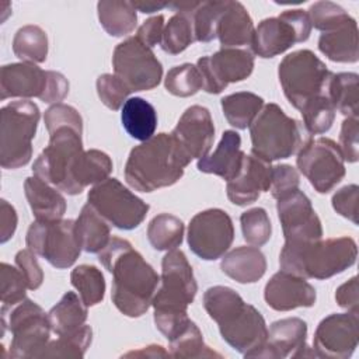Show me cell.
<instances>
[{
  "label": "cell",
  "mask_w": 359,
  "mask_h": 359,
  "mask_svg": "<svg viewBox=\"0 0 359 359\" xmlns=\"http://www.w3.org/2000/svg\"><path fill=\"white\" fill-rule=\"evenodd\" d=\"M98 261L112 273L111 299L115 307L128 317H140L151 306L160 285V276L132 244L111 237Z\"/></svg>",
  "instance_id": "6da1fadb"
},
{
  "label": "cell",
  "mask_w": 359,
  "mask_h": 359,
  "mask_svg": "<svg viewBox=\"0 0 359 359\" xmlns=\"http://www.w3.org/2000/svg\"><path fill=\"white\" fill-rule=\"evenodd\" d=\"M203 307L217 323L222 338L245 358H251L266 341L262 314L227 286H212L203 293Z\"/></svg>",
  "instance_id": "7a4b0ae2"
},
{
  "label": "cell",
  "mask_w": 359,
  "mask_h": 359,
  "mask_svg": "<svg viewBox=\"0 0 359 359\" xmlns=\"http://www.w3.org/2000/svg\"><path fill=\"white\" fill-rule=\"evenodd\" d=\"M198 283L185 254L170 250L161 261V278L151 306L157 330L171 341L189 323L188 306L195 300Z\"/></svg>",
  "instance_id": "3957f363"
},
{
  "label": "cell",
  "mask_w": 359,
  "mask_h": 359,
  "mask_svg": "<svg viewBox=\"0 0 359 359\" xmlns=\"http://www.w3.org/2000/svg\"><path fill=\"white\" fill-rule=\"evenodd\" d=\"M189 163L171 133H158L130 150L125 180L136 191L153 192L180 181Z\"/></svg>",
  "instance_id": "277c9868"
},
{
  "label": "cell",
  "mask_w": 359,
  "mask_h": 359,
  "mask_svg": "<svg viewBox=\"0 0 359 359\" xmlns=\"http://www.w3.org/2000/svg\"><path fill=\"white\" fill-rule=\"evenodd\" d=\"M353 238L332 237L306 244H283L279 254L280 269L304 279L324 280L344 272L356 262Z\"/></svg>",
  "instance_id": "5b68a950"
},
{
  "label": "cell",
  "mask_w": 359,
  "mask_h": 359,
  "mask_svg": "<svg viewBox=\"0 0 359 359\" xmlns=\"http://www.w3.org/2000/svg\"><path fill=\"white\" fill-rule=\"evenodd\" d=\"M250 135L251 154L268 163L292 157L311 139L303 123L287 116L273 102L264 104L250 125Z\"/></svg>",
  "instance_id": "8992f818"
},
{
  "label": "cell",
  "mask_w": 359,
  "mask_h": 359,
  "mask_svg": "<svg viewBox=\"0 0 359 359\" xmlns=\"http://www.w3.org/2000/svg\"><path fill=\"white\" fill-rule=\"evenodd\" d=\"M41 112L28 100L11 101L0 111V165L15 170L29 163Z\"/></svg>",
  "instance_id": "52a82bcc"
},
{
  "label": "cell",
  "mask_w": 359,
  "mask_h": 359,
  "mask_svg": "<svg viewBox=\"0 0 359 359\" xmlns=\"http://www.w3.org/2000/svg\"><path fill=\"white\" fill-rule=\"evenodd\" d=\"M81 133L83 130L72 126H63L52 132L48 146L34 161V175L67 195H79L73 171L79 157L84 151Z\"/></svg>",
  "instance_id": "ba28073f"
},
{
  "label": "cell",
  "mask_w": 359,
  "mask_h": 359,
  "mask_svg": "<svg viewBox=\"0 0 359 359\" xmlns=\"http://www.w3.org/2000/svg\"><path fill=\"white\" fill-rule=\"evenodd\" d=\"M332 74L325 63L309 49H300L286 55L278 67V77L283 94L299 111L310 100L328 94V84Z\"/></svg>",
  "instance_id": "9c48e42d"
},
{
  "label": "cell",
  "mask_w": 359,
  "mask_h": 359,
  "mask_svg": "<svg viewBox=\"0 0 359 359\" xmlns=\"http://www.w3.org/2000/svg\"><path fill=\"white\" fill-rule=\"evenodd\" d=\"M3 332L8 330L13 335L10 344V358H35L49 342L52 331L48 313L29 299L18 304L1 309Z\"/></svg>",
  "instance_id": "30bf717a"
},
{
  "label": "cell",
  "mask_w": 359,
  "mask_h": 359,
  "mask_svg": "<svg viewBox=\"0 0 359 359\" xmlns=\"http://www.w3.org/2000/svg\"><path fill=\"white\" fill-rule=\"evenodd\" d=\"M25 243L34 254L42 257L57 269L70 268L81 252L74 220L72 219L32 222L27 231Z\"/></svg>",
  "instance_id": "8fae6325"
},
{
  "label": "cell",
  "mask_w": 359,
  "mask_h": 359,
  "mask_svg": "<svg viewBox=\"0 0 359 359\" xmlns=\"http://www.w3.org/2000/svg\"><path fill=\"white\" fill-rule=\"evenodd\" d=\"M87 201L109 224L119 230L136 229L150 208L116 178H107L95 184L88 191Z\"/></svg>",
  "instance_id": "7c38bea8"
},
{
  "label": "cell",
  "mask_w": 359,
  "mask_h": 359,
  "mask_svg": "<svg viewBox=\"0 0 359 359\" xmlns=\"http://www.w3.org/2000/svg\"><path fill=\"white\" fill-rule=\"evenodd\" d=\"M311 28L307 11L300 8L286 10L278 17L262 20L254 29L250 46L259 57H275L294 43L307 41Z\"/></svg>",
  "instance_id": "4fadbf2b"
},
{
  "label": "cell",
  "mask_w": 359,
  "mask_h": 359,
  "mask_svg": "<svg viewBox=\"0 0 359 359\" xmlns=\"http://www.w3.org/2000/svg\"><path fill=\"white\" fill-rule=\"evenodd\" d=\"M112 66L130 93L149 91L157 87L163 77V66L153 50L136 36H130L114 49Z\"/></svg>",
  "instance_id": "5bb4252c"
},
{
  "label": "cell",
  "mask_w": 359,
  "mask_h": 359,
  "mask_svg": "<svg viewBox=\"0 0 359 359\" xmlns=\"http://www.w3.org/2000/svg\"><path fill=\"white\" fill-rule=\"evenodd\" d=\"M296 164L318 194H328L345 177L342 153L328 137L310 139L297 151Z\"/></svg>",
  "instance_id": "9a60e30c"
},
{
  "label": "cell",
  "mask_w": 359,
  "mask_h": 359,
  "mask_svg": "<svg viewBox=\"0 0 359 359\" xmlns=\"http://www.w3.org/2000/svg\"><path fill=\"white\" fill-rule=\"evenodd\" d=\"M234 240L231 217L222 209H206L196 213L188 226V245L205 261L224 255Z\"/></svg>",
  "instance_id": "2e32d148"
},
{
  "label": "cell",
  "mask_w": 359,
  "mask_h": 359,
  "mask_svg": "<svg viewBox=\"0 0 359 359\" xmlns=\"http://www.w3.org/2000/svg\"><path fill=\"white\" fill-rule=\"evenodd\" d=\"M202 79V90L220 94L230 83L245 80L254 70V56L244 48H222L212 56L196 62Z\"/></svg>",
  "instance_id": "e0dca14e"
},
{
  "label": "cell",
  "mask_w": 359,
  "mask_h": 359,
  "mask_svg": "<svg viewBox=\"0 0 359 359\" xmlns=\"http://www.w3.org/2000/svg\"><path fill=\"white\" fill-rule=\"evenodd\" d=\"M276 210L286 244H306L323 238L321 220L303 191L296 189L276 199Z\"/></svg>",
  "instance_id": "ac0fdd59"
},
{
  "label": "cell",
  "mask_w": 359,
  "mask_h": 359,
  "mask_svg": "<svg viewBox=\"0 0 359 359\" xmlns=\"http://www.w3.org/2000/svg\"><path fill=\"white\" fill-rule=\"evenodd\" d=\"M359 318L356 313H334L316 328L313 349L318 358L348 359L358 346Z\"/></svg>",
  "instance_id": "d6986e66"
},
{
  "label": "cell",
  "mask_w": 359,
  "mask_h": 359,
  "mask_svg": "<svg viewBox=\"0 0 359 359\" xmlns=\"http://www.w3.org/2000/svg\"><path fill=\"white\" fill-rule=\"evenodd\" d=\"M171 136L191 161L206 157L215 139V125L209 109L202 105L187 108Z\"/></svg>",
  "instance_id": "ffe728a7"
},
{
  "label": "cell",
  "mask_w": 359,
  "mask_h": 359,
  "mask_svg": "<svg viewBox=\"0 0 359 359\" xmlns=\"http://www.w3.org/2000/svg\"><path fill=\"white\" fill-rule=\"evenodd\" d=\"M307 323L297 317L282 318L271 324L265 344L251 358H304Z\"/></svg>",
  "instance_id": "44dd1931"
},
{
  "label": "cell",
  "mask_w": 359,
  "mask_h": 359,
  "mask_svg": "<svg viewBox=\"0 0 359 359\" xmlns=\"http://www.w3.org/2000/svg\"><path fill=\"white\" fill-rule=\"evenodd\" d=\"M264 299L271 309L289 311L297 307H313L317 294L304 278L279 271L266 282Z\"/></svg>",
  "instance_id": "7402d4cb"
},
{
  "label": "cell",
  "mask_w": 359,
  "mask_h": 359,
  "mask_svg": "<svg viewBox=\"0 0 359 359\" xmlns=\"http://www.w3.org/2000/svg\"><path fill=\"white\" fill-rule=\"evenodd\" d=\"M271 174V163L254 154H245L240 172L227 181V198L237 206L251 205L262 192L269 191Z\"/></svg>",
  "instance_id": "603a6c76"
},
{
  "label": "cell",
  "mask_w": 359,
  "mask_h": 359,
  "mask_svg": "<svg viewBox=\"0 0 359 359\" xmlns=\"http://www.w3.org/2000/svg\"><path fill=\"white\" fill-rule=\"evenodd\" d=\"M48 70H42L35 63H10L0 70V98H34L45 91Z\"/></svg>",
  "instance_id": "cb8c5ba5"
},
{
  "label": "cell",
  "mask_w": 359,
  "mask_h": 359,
  "mask_svg": "<svg viewBox=\"0 0 359 359\" xmlns=\"http://www.w3.org/2000/svg\"><path fill=\"white\" fill-rule=\"evenodd\" d=\"M245 153L241 150V137L236 130H224L216 150L198 160V170L215 174L226 181L233 180L241 170Z\"/></svg>",
  "instance_id": "d4e9b609"
},
{
  "label": "cell",
  "mask_w": 359,
  "mask_h": 359,
  "mask_svg": "<svg viewBox=\"0 0 359 359\" xmlns=\"http://www.w3.org/2000/svg\"><path fill=\"white\" fill-rule=\"evenodd\" d=\"M254 29V22L247 8L240 1L226 0L216 29L222 48L251 45Z\"/></svg>",
  "instance_id": "484cf974"
},
{
  "label": "cell",
  "mask_w": 359,
  "mask_h": 359,
  "mask_svg": "<svg viewBox=\"0 0 359 359\" xmlns=\"http://www.w3.org/2000/svg\"><path fill=\"white\" fill-rule=\"evenodd\" d=\"M24 192L35 220H60L66 212V199L57 188L50 187L36 175L28 177L24 182Z\"/></svg>",
  "instance_id": "4316f807"
},
{
  "label": "cell",
  "mask_w": 359,
  "mask_h": 359,
  "mask_svg": "<svg viewBox=\"0 0 359 359\" xmlns=\"http://www.w3.org/2000/svg\"><path fill=\"white\" fill-rule=\"evenodd\" d=\"M220 268L238 283H255L266 272V259L259 248L241 245L223 255Z\"/></svg>",
  "instance_id": "83f0119b"
},
{
  "label": "cell",
  "mask_w": 359,
  "mask_h": 359,
  "mask_svg": "<svg viewBox=\"0 0 359 359\" xmlns=\"http://www.w3.org/2000/svg\"><path fill=\"white\" fill-rule=\"evenodd\" d=\"M318 49L332 62L356 63L359 59L356 21L351 17L335 29L323 32L318 38Z\"/></svg>",
  "instance_id": "f1b7e54d"
},
{
  "label": "cell",
  "mask_w": 359,
  "mask_h": 359,
  "mask_svg": "<svg viewBox=\"0 0 359 359\" xmlns=\"http://www.w3.org/2000/svg\"><path fill=\"white\" fill-rule=\"evenodd\" d=\"M192 6L194 1L171 3L168 7L174 8L175 14L164 25L160 46L170 55L184 52L192 42H195L194 24H192Z\"/></svg>",
  "instance_id": "f546056e"
},
{
  "label": "cell",
  "mask_w": 359,
  "mask_h": 359,
  "mask_svg": "<svg viewBox=\"0 0 359 359\" xmlns=\"http://www.w3.org/2000/svg\"><path fill=\"white\" fill-rule=\"evenodd\" d=\"M74 229L81 250L90 254H98L111 240L108 222L90 203L81 208L77 220H74Z\"/></svg>",
  "instance_id": "4dcf8cb0"
},
{
  "label": "cell",
  "mask_w": 359,
  "mask_h": 359,
  "mask_svg": "<svg viewBox=\"0 0 359 359\" xmlns=\"http://www.w3.org/2000/svg\"><path fill=\"white\" fill-rule=\"evenodd\" d=\"M121 121L130 137L146 142L154 136L157 128V112L144 98L132 97L126 100L122 107Z\"/></svg>",
  "instance_id": "1f68e13d"
},
{
  "label": "cell",
  "mask_w": 359,
  "mask_h": 359,
  "mask_svg": "<svg viewBox=\"0 0 359 359\" xmlns=\"http://www.w3.org/2000/svg\"><path fill=\"white\" fill-rule=\"evenodd\" d=\"M87 309L74 292H66L48 313L52 331L57 337L76 332L86 324Z\"/></svg>",
  "instance_id": "d6a6232c"
},
{
  "label": "cell",
  "mask_w": 359,
  "mask_h": 359,
  "mask_svg": "<svg viewBox=\"0 0 359 359\" xmlns=\"http://www.w3.org/2000/svg\"><path fill=\"white\" fill-rule=\"evenodd\" d=\"M132 1L102 0L97 3V13L101 27L111 36H125L137 24V14Z\"/></svg>",
  "instance_id": "836d02e7"
},
{
  "label": "cell",
  "mask_w": 359,
  "mask_h": 359,
  "mask_svg": "<svg viewBox=\"0 0 359 359\" xmlns=\"http://www.w3.org/2000/svg\"><path fill=\"white\" fill-rule=\"evenodd\" d=\"M222 111L227 122L236 129H247L264 107V100L250 91L229 94L220 100Z\"/></svg>",
  "instance_id": "e575fe53"
},
{
  "label": "cell",
  "mask_w": 359,
  "mask_h": 359,
  "mask_svg": "<svg viewBox=\"0 0 359 359\" xmlns=\"http://www.w3.org/2000/svg\"><path fill=\"white\" fill-rule=\"evenodd\" d=\"M112 167V160L107 153L97 149L83 151L73 171V180L79 194H81L86 187L95 185L109 178Z\"/></svg>",
  "instance_id": "d590c367"
},
{
  "label": "cell",
  "mask_w": 359,
  "mask_h": 359,
  "mask_svg": "<svg viewBox=\"0 0 359 359\" xmlns=\"http://www.w3.org/2000/svg\"><path fill=\"white\" fill-rule=\"evenodd\" d=\"M184 223L174 215L160 213L147 226V238L157 251H170L181 245L184 240Z\"/></svg>",
  "instance_id": "8d00e7d4"
},
{
  "label": "cell",
  "mask_w": 359,
  "mask_h": 359,
  "mask_svg": "<svg viewBox=\"0 0 359 359\" xmlns=\"http://www.w3.org/2000/svg\"><path fill=\"white\" fill-rule=\"evenodd\" d=\"M14 55L27 63H42L48 56V35L38 25L21 27L13 39Z\"/></svg>",
  "instance_id": "74e56055"
},
{
  "label": "cell",
  "mask_w": 359,
  "mask_h": 359,
  "mask_svg": "<svg viewBox=\"0 0 359 359\" xmlns=\"http://www.w3.org/2000/svg\"><path fill=\"white\" fill-rule=\"evenodd\" d=\"M358 79L356 73H338L332 74L328 84V97L335 111H339L346 118L358 116L359 112Z\"/></svg>",
  "instance_id": "f35d334b"
},
{
  "label": "cell",
  "mask_w": 359,
  "mask_h": 359,
  "mask_svg": "<svg viewBox=\"0 0 359 359\" xmlns=\"http://www.w3.org/2000/svg\"><path fill=\"white\" fill-rule=\"evenodd\" d=\"M93 330L83 325L73 334L60 335L55 341H49L35 358H83L91 345Z\"/></svg>",
  "instance_id": "ab89813d"
},
{
  "label": "cell",
  "mask_w": 359,
  "mask_h": 359,
  "mask_svg": "<svg viewBox=\"0 0 359 359\" xmlns=\"http://www.w3.org/2000/svg\"><path fill=\"white\" fill-rule=\"evenodd\" d=\"M70 282L87 307L97 306L104 300L105 279L97 266L87 264L76 266L70 273Z\"/></svg>",
  "instance_id": "60d3db41"
},
{
  "label": "cell",
  "mask_w": 359,
  "mask_h": 359,
  "mask_svg": "<svg viewBox=\"0 0 359 359\" xmlns=\"http://www.w3.org/2000/svg\"><path fill=\"white\" fill-rule=\"evenodd\" d=\"M170 356L172 358H222L205 342L198 325L189 320L185 328L170 341Z\"/></svg>",
  "instance_id": "b9f144b4"
},
{
  "label": "cell",
  "mask_w": 359,
  "mask_h": 359,
  "mask_svg": "<svg viewBox=\"0 0 359 359\" xmlns=\"http://www.w3.org/2000/svg\"><path fill=\"white\" fill-rule=\"evenodd\" d=\"M335 112V107L328 94L310 100L300 109L303 125L310 135H321L328 132L334 123Z\"/></svg>",
  "instance_id": "7bdbcfd3"
},
{
  "label": "cell",
  "mask_w": 359,
  "mask_h": 359,
  "mask_svg": "<svg viewBox=\"0 0 359 359\" xmlns=\"http://www.w3.org/2000/svg\"><path fill=\"white\" fill-rule=\"evenodd\" d=\"M226 1H194L192 24L195 41L210 42L216 38L217 22Z\"/></svg>",
  "instance_id": "ee69618b"
},
{
  "label": "cell",
  "mask_w": 359,
  "mask_h": 359,
  "mask_svg": "<svg viewBox=\"0 0 359 359\" xmlns=\"http://www.w3.org/2000/svg\"><path fill=\"white\" fill-rule=\"evenodd\" d=\"M165 90L181 98L191 97L202 88V79L196 66L191 63H184L171 67L164 79Z\"/></svg>",
  "instance_id": "f6af8a7d"
},
{
  "label": "cell",
  "mask_w": 359,
  "mask_h": 359,
  "mask_svg": "<svg viewBox=\"0 0 359 359\" xmlns=\"http://www.w3.org/2000/svg\"><path fill=\"white\" fill-rule=\"evenodd\" d=\"M244 240L252 247H262L271 238L272 226L264 208H252L240 216Z\"/></svg>",
  "instance_id": "bcb514c9"
},
{
  "label": "cell",
  "mask_w": 359,
  "mask_h": 359,
  "mask_svg": "<svg viewBox=\"0 0 359 359\" xmlns=\"http://www.w3.org/2000/svg\"><path fill=\"white\" fill-rule=\"evenodd\" d=\"M0 283H1V309H8L25 299L27 283L18 268L7 262L0 265Z\"/></svg>",
  "instance_id": "7dc6e473"
},
{
  "label": "cell",
  "mask_w": 359,
  "mask_h": 359,
  "mask_svg": "<svg viewBox=\"0 0 359 359\" xmlns=\"http://www.w3.org/2000/svg\"><path fill=\"white\" fill-rule=\"evenodd\" d=\"M311 27L328 32L344 24L351 15L338 4L332 1H317L310 6L307 11Z\"/></svg>",
  "instance_id": "c3c4849f"
},
{
  "label": "cell",
  "mask_w": 359,
  "mask_h": 359,
  "mask_svg": "<svg viewBox=\"0 0 359 359\" xmlns=\"http://www.w3.org/2000/svg\"><path fill=\"white\" fill-rule=\"evenodd\" d=\"M95 86L101 102L112 111L122 108L128 95L130 94V90L126 87V84L118 76L109 73L101 74L97 79Z\"/></svg>",
  "instance_id": "681fc988"
},
{
  "label": "cell",
  "mask_w": 359,
  "mask_h": 359,
  "mask_svg": "<svg viewBox=\"0 0 359 359\" xmlns=\"http://www.w3.org/2000/svg\"><path fill=\"white\" fill-rule=\"evenodd\" d=\"M43 122L49 135L63 126H72L83 130V118L79 111L74 107L62 102L53 104L45 111Z\"/></svg>",
  "instance_id": "f907efd6"
},
{
  "label": "cell",
  "mask_w": 359,
  "mask_h": 359,
  "mask_svg": "<svg viewBox=\"0 0 359 359\" xmlns=\"http://www.w3.org/2000/svg\"><path fill=\"white\" fill-rule=\"evenodd\" d=\"M300 178L296 168L289 164H278L272 167L269 192L275 199L299 189Z\"/></svg>",
  "instance_id": "816d5d0a"
},
{
  "label": "cell",
  "mask_w": 359,
  "mask_h": 359,
  "mask_svg": "<svg viewBox=\"0 0 359 359\" xmlns=\"http://www.w3.org/2000/svg\"><path fill=\"white\" fill-rule=\"evenodd\" d=\"M359 119L358 116H348L342 122L339 132V150L348 163H356L359 158Z\"/></svg>",
  "instance_id": "f5cc1de1"
},
{
  "label": "cell",
  "mask_w": 359,
  "mask_h": 359,
  "mask_svg": "<svg viewBox=\"0 0 359 359\" xmlns=\"http://www.w3.org/2000/svg\"><path fill=\"white\" fill-rule=\"evenodd\" d=\"M358 196L359 187L356 184L345 185L332 195V208L342 217L358 224Z\"/></svg>",
  "instance_id": "db71d44e"
},
{
  "label": "cell",
  "mask_w": 359,
  "mask_h": 359,
  "mask_svg": "<svg viewBox=\"0 0 359 359\" xmlns=\"http://www.w3.org/2000/svg\"><path fill=\"white\" fill-rule=\"evenodd\" d=\"M15 265L22 273L27 287L29 290H36L43 282V271L38 264L36 254H34L29 248L20 250L15 254Z\"/></svg>",
  "instance_id": "11a10c76"
},
{
  "label": "cell",
  "mask_w": 359,
  "mask_h": 359,
  "mask_svg": "<svg viewBox=\"0 0 359 359\" xmlns=\"http://www.w3.org/2000/svg\"><path fill=\"white\" fill-rule=\"evenodd\" d=\"M69 94V81L67 79L53 70H48V81L43 94L41 95V101L48 104H59Z\"/></svg>",
  "instance_id": "9f6ffc18"
},
{
  "label": "cell",
  "mask_w": 359,
  "mask_h": 359,
  "mask_svg": "<svg viewBox=\"0 0 359 359\" xmlns=\"http://www.w3.org/2000/svg\"><path fill=\"white\" fill-rule=\"evenodd\" d=\"M163 31H164V15L158 14L154 17L147 18L136 32V38L146 45L147 48H154L161 42L163 38Z\"/></svg>",
  "instance_id": "6f0895ef"
},
{
  "label": "cell",
  "mask_w": 359,
  "mask_h": 359,
  "mask_svg": "<svg viewBox=\"0 0 359 359\" xmlns=\"http://www.w3.org/2000/svg\"><path fill=\"white\" fill-rule=\"evenodd\" d=\"M335 300L338 306L346 309L349 313L359 314V299H358V278L352 276L349 280L342 283L335 290Z\"/></svg>",
  "instance_id": "680465c9"
},
{
  "label": "cell",
  "mask_w": 359,
  "mask_h": 359,
  "mask_svg": "<svg viewBox=\"0 0 359 359\" xmlns=\"http://www.w3.org/2000/svg\"><path fill=\"white\" fill-rule=\"evenodd\" d=\"M17 212L6 199L0 201V243H7L17 229Z\"/></svg>",
  "instance_id": "91938a15"
},
{
  "label": "cell",
  "mask_w": 359,
  "mask_h": 359,
  "mask_svg": "<svg viewBox=\"0 0 359 359\" xmlns=\"http://www.w3.org/2000/svg\"><path fill=\"white\" fill-rule=\"evenodd\" d=\"M125 358H132V356H146V358H160V356H170V352H167L163 346L160 345H149L144 348H140L137 351H130L123 355Z\"/></svg>",
  "instance_id": "94428289"
},
{
  "label": "cell",
  "mask_w": 359,
  "mask_h": 359,
  "mask_svg": "<svg viewBox=\"0 0 359 359\" xmlns=\"http://www.w3.org/2000/svg\"><path fill=\"white\" fill-rule=\"evenodd\" d=\"M133 3V1H132ZM135 8L142 11V13H154L157 10H161L164 7H168V3H151V1H146V3H133Z\"/></svg>",
  "instance_id": "6125c7cd"
}]
</instances>
